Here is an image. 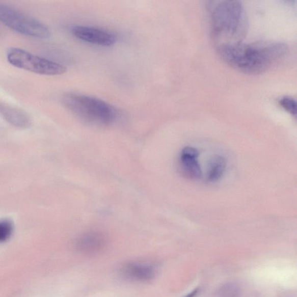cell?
I'll list each match as a JSON object with an SVG mask.
<instances>
[{"label":"cell","instance_id":"3","mask_svg":"<svg viewBox=\"0 0 297 297\" xmlns=\"http://www.w3.org/2000/svg\"><path fill=\"white\" fill-rule=\"evenodd\" d=\"M62 102L75 116L88 123L108 125L118 116L116 109L103 100L91 96L68 93L62 97Z\"/></svg>","mask_w":297,"mask_h":297},{"label":"cell","instance_id":"13","mask_svg":"<svg viewBox=\"0 0 297 297\" xmlns=\"http://www.w3.org/2000/svg\"><path fill=\"white\" fill-rule=\"evenodd\" d=\"M279 104L288 114L295 118L296 115V102L294 98L288 97V96L282 97L279 100Z\"/></svg>","mask_w":297,"mask_h":297},{"label":"cell","instance_id":"4","mask_svg":"<svg viewBox=\"0 0 297 297\" xmlns=\"http://www.w3.org/2000/svg\"><path fill=\"white\" fill-rule=\"evenodd\" d=\"M0 22L21 35L33 38L47 39L51 36L47 25L6 4H0Z\"/></svg>","mask_w":297,"mask_h":297},{"label":"cell","instance_id":"5","mask_svg":"<svg viewBox=\"0 0 297 297\" xmlns=\"http://www.w3.org/2000/svg\"><path fill=\"white\" fill-rule=\"evenodd\" d=\"M6 57L9 64L15 68L44 76H58L66 72L64 66L19 48H8Z\"/></svg>","mask_w":297,"mask_h":297},{"label":"cell","instance_id":"1","mask_svg":"<svg viewBox=\"0 0 297 297\" xmlns=\"http://www.w3.org/2000/svg\"><path fill=\"white\" fill-rule=\"evenodd\" d=\"M221 59L238 72L250 75L263 73L286 57L288 48L277 42L246 44L241 42L218 46Z\"/></svg>","mask_w":297,"mask_h":297},{"label":"cell","instance_id":"12","mask_svg":"<svg viewBox=\"0 0 297 297\" xmlns=\"http://www.w3.org/2000/svg\"><path fill=\"white\" fill-rule=\"evenodd\" d=\"M14 232V225L10 220H0V242L7 241Z\"/></svg>","mask_w":297,"mask_h":297},{"label":"cell","instance_id":"11","mask_svg":"<svg viewBox=\"0 0 297 297\" xmlns=\"http://www.w3.org/2000/svg\"><path fill=\"white\" fill-rule=\"evenodd\" d=\"M226 161L220 156H215L211 158L207 167V180L209 182L218 181L225 173Z\"/></svg>","mask_w":297,"mask_h":297},{"label":"cell","instance_id":"6","mask_svg":"<svg viewBox=\"0 0 297 297\" xmlns=\"http://www.w3.org/2000/svg\"><path fill=\"white\" fill-rule=\"evenodd\" d=\"M72 33L79 40L103 47H110L117 41L114 33L97 28L79 25L72 29Z\"/></svg>","mask_w":297,"mask_h":297},{"label":"cell","instance_id":"2","mask_svg":"<svg viewBox=\"0 0 297 297\" xmlns=\"http://www.w3.org/2000/svg\"><path fill=\"white\" fill-rule=\"evenodd\" d=\"M212 39L218 46L241 42L249 30L244 4L239 1L214 0L207 3Z\"/></svg>","mask_w":297,"mask_h":297},{"label":"cell","instance_id":"9","mask_svg":"<svg viewBox=\"0 0 297 297\" xmlns=\"http://www.w3.org/2000/svg\"><path fill=\"white\" fill-rule=\"evenodd\" d=\"M106 237L98 232H88L79 237L76 241L78 252L84 254L91 255L101 251L106 245Z\"/></svg>","mask_w":297,"mask_h":297},{"label":"cell","instance_id":"8","mask_svg":"<svg viewBox=\"0 0 297 297\" xmlns=\"http://www.w3.org/2000/svg\"><path fill=\"white\" fill-rule=\"evenodd\" d=\"M199 156L198 150L191 146H186L182 150L179 157V165L181 173L186 178L198 179L202 177Z\"/></svg>","mask_w":297,"mask_h":297},{"label":"cell","instance_id":"7","mask_svg":"<svg viewBox=\"0 0 297 297\" xmlns=\"http://www.w3.org/2000/svg\"><path fill=\"white\" fill-rule=\"evenodd\" d=\"M157 267L152 263L135 262L128 263L121 269V275L130 281L146 282L156 277Z\"/></svg>","mask_w":297,"mask_h":297},{"label":"cell","instance_id":"14","mask_svg":"<svg viewBox=\"0 0 297 297\" xmlns=\"http://www.w3.org/2000/svg\"><path fill=\"white\" fill-rule=\"evenodd\" d=\"M199 292V288H196L194 290L190 292V294H188L185 297H196V295L198 294Z\"/></svg>","mask_w":297,"mask_h":297},{"label":"cell","instance_id":"10","mask_svg":"<svg viewBox=\"0 0 297 297\" xmlns=\"http://www.w3.org/2000/svg\"><path fill=\"white\" fill-rule=\"evenodd\" d=\"M0 115L7 122L16 127L26 128L31 124L30 119L23 111L8 104L0 103Z\"/></svg>","mask_w":297,"mask_h":297}]
</instances>
